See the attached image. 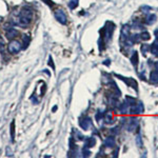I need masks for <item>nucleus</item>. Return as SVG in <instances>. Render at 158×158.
Masks as SVG:
<instances>
[{
	"instance_id": "obj_1",
	"label": "nucleus",
	"mask_w": 158,
	"mask_h": 158,
	"mask_svg": "<svg viewBox=\"0 0 158 158\" xmlns=\"http://www.w3.org/2000/svg\"><path fill=\"white\" fill-rule=\"evenodd\" d=\"M32 18H33V12L30 10V9H23L21 12L19 13L17 18V21L16 23L19 26H26L31 23Z\"/></svg>"
},
{
	"instance_id": "obj_2",
	"label": "nucleus",
	"mask_w": 158,
	"mask_h": 158,
	"mask_svg": "<svg viewBox=\"0 0 158 158\" xmlns=\"http://www.w3.org/2000/svg\"><path fill=\"white\" fill-rule=\"evenodd\" d=\"M21 49H22L21 43H20L18 40H14V39L11 40V42L9 43V46H8V51L10 52V53H12V54L18 53V52H19Z\"/></svg>"
},
{
	"instance_id": "obj_3",
	"label": "nucleus",
	"mask_w": 158,
	"mask_h": 158,
	"mask_svg": "<svg viewBox=\"0 0 158 158\" xmlns=\"http://www.w3.org/2000/svg\"><path fill=\"white\" fill-rule=\"evenodd\" d=\"M55 18L61 24H67V15H65V13L63 12L62 10H57V11H56V12H55Z\"/></svg>"
},
{
	"instance_id": "obj_4",
	"label": "nucleus",
	"mask_w": 158,
	"mask_h": 158,
	"mask_svg": "<svg viewBox=\"0 0 158 158\" xmlns=\"http://www.w3.org/2000/svg\"><path fill=\"white\" fill-rule=\"evenodd\" d=\"M143 110H144L143 105H142V102H140V101L130 107V112L132 114H140V113L143 112Z\"/></svg>"
},
{
	"instance_id": "obj_5",
	"label": "nucleus",
	"mask_w": 158,
	"mask_h": 158,
	"mask_svg": "<svg viewBox=\"0 0 158 158\" xmlns=\"http://www.w3.org/2000/svg\"><path fill=\"white\" fill-rule=\"evenodd\" d=\"M118 76V75H117ZM119 78L121 79V80H123L128 85H130L131 88H133L134 90H136V91H138V84H137V81L134 80L133 78H125L122 77V76H118Z\"/></svg>"
},
{
	"instance_id": "obj_6",
	"label": "nucleus",
	"mask_w": 158,
	"mask_h": 158,
	"mask_svg": "<svg viewBox=\"0 0 158 158\" xmlns=\"http://www.w3.org/2000/svg\"><path fill=\"white\" fill-rule=\"evenodd\" d=\"M80 126L82 129H84V130H88L89 128H91L92 125V120L91 118H89V117H87V118L82 119V120H80Z\"/></svg>"
},
{
	"instance_id": "obj_7",
	"label": "nucleus",
	"mask_w": 158,
	"mask_h": 158,
	"mask_svg": "<svg viewBox=\"0 0 158 158\" xmlns=\"http://www.w3.org/2000/svg\"><path fill=\"white\" fill-rule=\"evenodd\" d=\"M17 35H18L17 30H15V29H9V31L6 32V34H5V37H6V39H9V40H13L15 37H17Z\"/></svg>"
},
{
	"instance_id": "obj_8",
	"label": "nucleus",
	"mask_w": 158,
	"mask_h": 158,
	"mask_svg": "<svg viewBox=\"0 0 158 158\" xmlns=\"http://www.w3.org/2000/svg\"><path fill=\"white\" fill-rule=\"evenodd\" d=\"M137 125H138V121H137V119H135V118L130 119V121H129V125H128V131H129V132H133V131H135V129L137 128Z\"/></svg>"
},
{
	"instance_id": "obj_9",
	"label": "nucleus",
	"mask_w": 158,
	"mask_h": 158,
	"mask_svg": "<svg viewBox=\"0 0 158 158\" xmlns=\"http://www.w3.org/2000/svg\"><path fill=\"white\" fill-rule=\"evenodd\" d=\"M95 144H96V139H95L94 137H88V138H85V140H84L85 148H88V149L93 148Z\"/></svg>"
},
{
	"instance_id": "obj_10",
	"label": "nucleus",
	"mask_w": 158,
	"mask_h": 158,
	"mask_svg": "<svg viewBox=\"0 0 158 158\" xmlns=\"http://www.w3.org/2000/svg\"><path fill=\"white\" fill-rule=\"evenodd\" d=\"M105 146H107V148H114V146H116V141H115L114 137L113 136L108 137V138L105 139Z\"/></svg>"
},
{
	"instance_id": "obj_11",
	"label": "nucleus",
	"mask_w": 158,
	"mask_h": 158,
	"mask_svg": "<svg viewBox=\"0 0 158 158\" xmlns=\"http://www.w3.org/2000/svg\"><path fill=\"white\" fill-rule=\"evenodd\" d=\"M150 51L152 52L153 55L156 56V57H158V39H156L152 43V46H150Z\"/></svg>"
},
{
	"instance_id": "obj_12",
	"label": "nucleus",
	"mask_w": 158,
	"mask_h": 158,
	"mask_svg": "<svg viewBox=\"0 0 158 158\" xmlns=\"http://www.w3.org/2000/svg\"><path fill=\"white\" fill-rule=\"evenodd\" d=\"M119 110H120V112L122 113V114H126V113L130 112V105L125 101V102L121 103V105H119Z\"/></svg>"
},
{
	"instance_id": "obj_13",
	"label": "nucleus",
	"mask_w": 158,
	"mask_h": 158,
	"mask_svg": "<svg viewBox=\"0 0 158 158\" xmlns=\"http://www.w3.org/2000/svg\"><path fill=\"white\" fill-rule=\"evenodd\" d=\"M156 19H157L156 15H154V14H150L149 16H146V24H149V26H151V24L155 23V21H156Z\"/></svg>"
},
{
	"instance_id": "obj_14",
	"label": "nucleus",
	"mask_w": 158,
	"mask_h": 158,
	"mask_svg": "<svg viewBox=\"0 0 158 158\" xmlns=\"http://www.w3.org/2000/svg\"><path fill=\"white\" fill-rule=\"evenodd\" d=\"M150 81L152 83H158V72L154 71L150 75Z\"/></svg>"
},
{
	"instance_id": "obj_15",
	"label": "nucleus",
	"mask_w": 158,
	"mask_h": 158,
	"mask_svg": "<svg viewBox=\"0 0 158 158\" xmlns=\"http://www.w3.org/2000/svg\"><path fill=\"white\" fill-rule=\"evenodd\" d=\"M131 60H132V63L133 65H134L135 67H137V65H138V54H137V52H133V56L132 58H131Z\"/></svg>"
},
{
	"instance_id": "obj_16",
	"label": "nucleus",
	"mask_w": 158,
	"mask_h": 158,
	"mask_svg": "<svg viewBox=\"0 0 158 158\" xmlns=\"http://www.w3.org/2000/svg\"><path fill=\"white\" fill-rule=\"evenodd\" d=\"M105 123H112L113 122V115L111 114V113H105Z\"/></svg>"
},
{
	"instance_id": "obj_17",
	"label": "nucleus",
	"mask_w": 158,
	"mask_h": 158,
	"mask_svg": "<svg viewBox=\"0 0 158 158\" xmlns=\"http://www.w3.org/2000/svg\"><path fill=\"white\" fill-rule=\"evenodd\" d=\"M151 38V36H150V34L148 33V32H142V33L140 34V39L141 40H149Z\"/></svg>"
},
{
	"instance_id": "obj_18",
	"label": "nucleus",
	"mask_w": 158,
	"mask_h": 158,
	"mask_svg": "<svg viewBox=\"0 0 158 158\" xmlns=\"http://www.w3.org/2000/svg\"><path fill=\"white\" fill-rule=\"evenodd\" d=\"M23 49H26V47H28L29 46V43H30V37H29L28 35H24V37H23Z\"/></svg>"
},
{
	"instance_id": "obj_19",
	"label": "nucleus",
	"mask_w": 158,
	"mask_h": 158,
	"mask_svg": "<svg viewBox=\"0 0 158 158\" xmlns=\"http://www.w3.org/2000/svg\"><path fill=\"white\" fill-rule=\"evenodd\" d=\"M149 50H150V46H149V44H142L141 46V52L143 55H146V54L148 53Z\"/></svg>"
},
{
	"instance_id": "obj_20",
	"label": "nucleus",
	"mask_w": 158,
	"mask_h": 158,
	"mask_svg": "<svg viewBox=\"0 0 158 158\" xmlns=\"http://www.w3.org/2000/svg\"><path fill=\"white\" fill-rule=\"evenodd\" d=\"M77 1H75V0H71V1L69 2V6L70 9H75L76 6H77Z\"/></svg>"
},
{
	"instance_id": "obj_21",
	"label": "nucleus",
	"mask_w": 158,
	"mask_h": 158,
	"mask_svg": "<svg viewBox=\"0 0 158 158\" xmlns=\"http://www.w3.org/2000/svg\"><path fill=\"white\" fill-rule=\"evenodd\" d=\"M83 156H85V157H89L90 156V154H91V152H90L89 150H88V148H85L84 146V149H83Z\"/></svg>"
},
{
	"instance_id": "obj_22",
	"label": "nucleus",
	"mask_w": 158,
	"mask_h": 158,
	"mask_svg": "<svg viewBox=\"0 0 158 158\" xmlns=\"http://www.w3.org/2000/svg\"><path fill=\"white\" fill-rule=\"evenodd\" d=\"M14 125L15 122L13 121L12 125H11V136H12V139H14Z\"/></svg>"
},
{
	"instance_id": "obj_23",
	"label": "nucleus",
	"mask_w": 158,
	"mask_h": 158,
	"mask_svg": "<svg viewBox=\"0 0 158 158\" xmlns=\"http://www.w3.org/2000/svg\"><path fill=\"white\" fill-rule=\"evenodd\" d=\"M136 141H137V144H138V146H141L142 143H141V137L140 135H138V136L136 137Z\"/></svg>"
},
{
	"instance_id": "obj_24",
	"label": "nucleus",
	"mask_w": 158,
	"mask_h": 158,
	"mask_svg": "<svg viewBox=\"0 0 158 158\" xmlns=\"http://www.w3.org/2000/svg\"><path fill=\"white\" fill-rule=\"evenodd\" d=\"M112 133H114V134H118V133H119V128H114L112 130Z\"/></svg>"
},
{
	"instance_id": "obj_25",
	"label": "nucleus",
	"mask_w": 158,
	"mask_h": 158,
	"mask_svg": "<svg viewBox=\"0 0 158 158\" xmlns=\"http://www.w3.org/2000/svg\"><path fill=\"white\" fill-rule=\"evenodd\" d=\"M154 67H155V71H157L158 72V61L155 62V64H154Z\"/></svg>"
},
{
	"instance_id": "obj_26",
	"label": "nucleus",
	"mask_w": 158,
	"mask_h": 158,
	"mask_svg": "<svg viewBox=\"0 0 158 158\" xmlns=\"http://www.w3.org/2000/svg\"><path fill=\"white\" fill-rule=\"evenodd\" d=\"M117 153H118V149H116V150H115V152L113 153V156L116 157V156H117Z\"/></svg>"
},
{
	"instance_id": "obj_27",
	"label": "nucleus",
	"mask_w": 158,
	"mask_h": 158,
	"mask_svg": "<svg viewBox=\"0 0 158 158\" xmlns=\"http://www.w3.org/2000/svg\"><path fill=\"white\" fill-rule=\"evenodd\" d=\"M155 36H156V39H158V30H156V31H155Z\"/></svg>"
},
{
	"instance_id": "obj_28",
	"label": "nucleus",
	"mask_w": 158,
	"mask_h": 158,
	"mask_svg": "<svg viewBox=\"0 0 158 158\" xmlns=\"http://www.w3.org/2000/svg\"><path fill=\"white\" fill-rule=\"evenodd\" d=\"M75 1H78V0H75Z\"/></svg>"
}]
</instances>
